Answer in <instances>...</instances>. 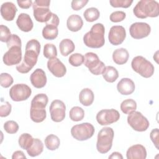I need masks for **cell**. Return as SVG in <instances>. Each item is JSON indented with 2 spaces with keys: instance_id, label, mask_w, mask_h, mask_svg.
Masks as SVG:
<instances>
[{
  "instance_id": "obj_1",
  "label": "cell",
  "mask_w": 159,
  "mask_h": 159,
  "mask_svg": "<svg viewBox=\"0 0 159 159\" xmlns=\"http://www.w3.org/2000/svg\"><path fill=\"white\" fill-rule=\"evenodd\" d=\"M40 43L36 39H31L25 45V52L21 63L16 66V70L20 73H27L35 65L40 51Z\"/></svg>"
},
{
  "instance_id": "obj_2",
  "label": "cell",
  "mask_w": 159,
  "mask_h": 159,
  "mask_svg": "<svg viewBox=\"0 0 159 159\" xmlns=\"http://www.w3.org/2000/svg\"><path fill=\"white\" fill-rule=\"evenodd\" d=\"M104 33L105 28L102 24L96 23L94 24L91 30L83 36L84 45L92 48L102 47L105 43Z\"/></svg>"
},
{
  "instance_id": "obj_3",
  "label": "cell",
  "mask_w": 159,
  "mask_h": 159,
  "mask_svg": "<svg viewBox=\"0 0 159 159\" xmlns=\"http://www.w3.org/2000/svg\"><path fill=\"white\" fill-rule=\"evenodd\" d=\"M133 12L140 19L156 17L159 15V4L156 1L141 0L134 7Z\"/></svg>"
},
{
  "instance_id": "obj_4",
  "label": "cell",
  "mask_w": 159,
  "mask_h": 159,
  "mask_svg": "<svg viewBox=\"0 0 159 159\" xmlns=\"http://www.w3.org/2000/svg\"><path fill=\"white\" fill-rule=\"evenodd\" d=\"M114 135V130L111 127H106L100 130L96 143V148L99 153H106L111 149Z\"/></svg>"
},
{
  "instance_id": "obj_5",
  "label": "cell",
  "mask_w": 159,
  "mask_h": 159,
  "mask_svg": "<svg viewBox=\"0 0 159 159\" xmlns=\"http://www.w3.org/2000/svg\"><path fill=\"white\" fill-rule=\"evenodd\" d=\"M131 66L134 71L142 77L148 78L154 73V66L152 63L142 56L135 57L131 62Z\"/></svg>"
},
{
  "instance_id": "obj_6",
  "label": "cell",
  "mask_w": 159,
  "mask_h": 159,
  "mask_svg": "<svg viewBox=\"0 0 159 159\" xmlns=\"http://www.w3.org/2000/svg\"><path fill=\"white\" fill-rule=\"evenodd\" d=\"M50 1L35 0L32 4L35 19L39 22H47L52 17V12L49 9Z\"/></svg>"
},
{
  "instance_id": "obj_7",
  "label": "cell",
  "mask_w": 159,
  "mask_h": 159,
  "mask_svg": "<svg viewBox=\"0 0 159 159\" xmlns=\"http://www.w3.org/2000/svg\"><path fill=\"white\" fill-rule=\"evenodd\" d=\"M95 132L94 126L88 122L76 124L71 129L72 137L79 141L86 140L93 137Z\"/></svg>"
},
{
  "instance_id": "obj_8",
  "label": "cell",
  "mask_w": 159,
  "mask_h": 159,
  "mask_svg": "<svg viewBox=\"0 0 159 159\" xmlns=\"http://www.w3.org/2000/svg\"><path fill=\"white\" fill-rule=\"evenodd\" d=\"M127 122L135 131L144 132L149 127L148 119L139 111H133L127 116Z\"/></svg>"
},
{
  "instance_id": "obj_9",
  "label": "cell",
  "mask_w": 159,
  "mask_h": 159,
  "mask_svg": "<svg viewBox=\"0 0 159 159\" xmlns=\"http://www.w3.org/2000/svg\"><path fill=\"white\" fill-rule=\"evenodd\" d=\"M84 65L94 75L102 74L105 68L104 63L99 60L98 55L93 52H88L85 54L84 57Z\"/></svg>"
},
{
  "instance_id": "obj_10",
  "label": "cell",
  "mask_w": 159,
  "mask_h": 159,
  "mask_svg": "<svg viewBox=\"0 0 159 159\" xmlns=\"http://www.w3.org/2000/svg\"><path fill=\"white\" fill-rule=\"evenodd\" d=\"M31 88L25 84H16L9 90V96L14 101H22L27 100L31 95Z\"/></svg>"
},
{
  "instance_id": "obj_11",
  "label": "cell",
  "mask_w": 159,
  "mask_h": 159,
  "mask_svg": "<svg viewBox=\"0 0 159 159\" xmlns=\"http://www.w3.org/2000/svg\"><path fill=\"white\" fill-rule=\"evenodd\" d=\"M96 120L101 125H107L117 122L120 118L119 112L114 109H102L96 114Z\"/></svg>"
},
{
  "instance_id": "obj_12",
  "label": "cell",
  "mask_w": 159,
  "mask_h": 159,
  "mask_svg": "<svg viewBox=\"0 0 159 159\" xmlns=\"http://www.w3.org/2000/svg\"><path fill=\"white\" fill-rule=\"evenodd\" d=\"M49 111L52 120L55 122H60L65 117L66 106L62 101L55 99L51 102Z\"/></svg>"
},
{
  "instance_id": "obj_13",
  "label": "cell",
  "mask_w": 159,
  "mask_h": 159,
  "mask_svg": "<svg viewBox=\"0 0 159 159\" xmlns=\"http://www.w3.org/2000/svg\"><path fill=\"white\" fill-rule=\"evenodd\" d=\"M4 63L7 66L18 65L22 60L21 47L12 46L9 48L2 57Z\"/></svg>"
},
{
  "instance_id": "obj_14",
  "label": "cell",
  "mask_w": 159,
  "mask_h": 159,
  "mask_svg": "<svg viewBox=\"0 0 159 159\" xmlns=\"http://www.w3.org/2000/svg\"><path fill=\"white\" fill-rule=\"evenodd\" d=\"M150 32L151 27L146 22H135L129 28L130 35L135 39H141L147 37Z\"/></svg>"
},
{
  "instance_id": "obj_15",
  "label": "cell",
  "mask_w": 159,
  "mask_h": 159,
  "mask_svg": "<svg viewBox=\"0 0 159 159\" xmlns=\"http://www.w3.org/2000/svg\"><path fill=\"white\" fill-rule=\"evenodd\" d=\"M126 37V31L122 25H114L110 29L108 39L109 42L113 45L121 44Z\"/></svg>"
},
{
  "instance_id": "obj_16",
  "label": "cell",
  "mask_w": 159,
  "mask_h": 159,
  "mask_svg": "<svg viewBox=\"0 0 159 159\" xmlns=\"http://www.w3.org/2000/svg\"><path fill=\"white\" fill-rule=\"evenodd\" d=\"M47 68L55 76L58 78L64 76L66 73V66L57 57L48 60L47 61Z\"/></svg>"
},
{
  "instance_id": "obj_17",
  "label": "cell",
  "mask_w": 159,
  "mask_h": 159,
  "mask_svg": "<svg viewBox=\"0 0 159 159\" xmlns=\"http://www.w3.org/2000/svg\"><path fill=\"white\" fill-rule=\"evenodd\" d=\"M30 80L32 84L36 88H42L47 83V76L45 71L41 68H37L30 75Z\"/></svg>"
},
{
  "instance_id": "obj_18",
  "label": "cell",
  "mask_w": 159,
  "mask_h": 159,
  "mask_svg": "<svg viewBox=\"0 0 159 159\" xmlns=\"http://www.w3.org/2000/svg\"><path fill=\"white\" fill-rule=\"evenodd\" d=\"M126 157L127 159H145L147 157V150L142 145H134L127 150Z\"/></svg>"
},
{
  "instance_id": "obj_19",
  "label": "cell",
  "mask_w": 159,
  "mask_h": 159,
  "mask_svg": "<svg viewBox=\"0 0 159 159\" xmlns=\"http://www.w3.org/2000/svg\"><path fill=\"white\" fill-rule=\"evenodd\" d=\"M17 11V9L16 5L12 2H5L1 6V15L7 21L14 20Z\"/></svg>"
},
{
  "instance_id": "obj_20",
  "label": "cell",
  "mask_w": 159,
  "mask_h": 159,
  "mask_svg": "<svg viewBox=\"0 0 159 159\" xmlns=\"http://www.w3.org/2000/svg\"><path fill=\"white\" fill-rule=\"evenodd\" d=\"M134 82L130 78H122L117 84V91L122 95L131 94L135 91Z\"/></svg>"
},
{
  "instance_id": "obj_21",
  "label": "cell",
  "mask_w": 159,
  "mask_h": 159,
  "mask_svg": "<svg viewBox=\"0 0 159 159\" xmlns=\"http://www.w3.org/2000/svg\"><path fill=\"white\" fill-rule=\"evenodd\" d=\"M16 24L20 30L25 32L30 31L34 27L31 17L26 13H21L19 15L16 20Z\"/></svg>"
},
{
  "instance_id": "obj_22",
  "label": "cell",
  "mask_w": 159,
  "mask_h": 159,
  "mask_svg": "<svg viewBox=\"0 0 159 159\" xmlns=\"http://www.w3.org/2000/svg\"><path fill=\"white\" fill-rule=\"evenodd\" d=\"M83 21L81 16L77 14L70 16L66 20L67 28L71 32H78L83 27Z\"/></svg>"
},
{
  "instance_id": "obj_23",
  "label": "cell",
  "mask_w": 159,
  "mask_h": 159,
  "mask_svg": "<svg viewBox=\"0 0 159 159\" xmlns=\"http://www.w3.org/2000/svg\"><path fill=\"white\" fill-rule=\"evenodd\" d=\"M129 54L124 48H119L115 50L112 53V60L117 65H124L128 61Z\"/></svg>"
},
{
  "instance_id": "obj_24",
  "label": "cell",
  "mask_w": 159,
  "mask_h": 159,
  "mask_svg": "<svg viewBox=\"0 0 159 159\" xmlns=\"http://www.w3.org/2000/svg\"><path fill=\"white\" fill-rule=\"evenodd\" d=\"M94 95L93 91L89 88L83 89L79 94V101L84 106H89L94 101Z\"/></svg>"
},
{
  "instance_id": "obj_25",
  "label": "cell",
  "mask_w": 159,
  "mask_h": 159,
  "mask_svg": "<svg viewBox=\"0 0 159 159\" xmlns=\"http://www.w3.org/2000/svg\"><path fill=\"white\" fill-rule=\"evenodd\" d=\"M48 101V98L45 94H38L33 98L31 101L30 107L36 109H45Z\"/></svg>"
},
{
  "instance_id": "obj_26",
  "label": "cell",
  "mask_w": 159,
  "mask_h": 159,
  "mask_svg": "<svg viewBox=\"0 0 159 159\" xmlns=\"http://www.w3.org/2000/svg\"><path fill=\"white\" fill-rule=\"evenodd\" d=\"M103 78L109 83H113L119 77L118 71L116 68L112 66H105L102 72Z\"/></svg>"
},
{
  "instance_id": "obj_27",
  "label": "cell",
  "mask_w": 159,
  "mask_h": 159,
  "mask_svg": "<svg viewBox=\"0 0 159 159\" xmlns=\"http://www.w3.org/2000/svg\"><path fill=\"white\" fill-rule=\"evenodd\" d=\"M59 48L61 54L64 57H66L74 51L75 46L71 40L65 39L60 42Z\"/></svg>"
},
{
  "instance_id": "obj_28",
  "label": "cell",
  "mask_w": 159,
  "mask_h": 159,
  "mask_svg": "<svg viewBox=\"0 0 159 159\" xmlns=\"http://www.w3.org/2000/svg\"><path fill=\"white\" fill-rule=\"evenodd\" d=\"M43 150V144L42 142L39 139H34V142L30 147L27 149V154L32 157H35L42 153Z\"/></svg>"
},
{
  "instance_id": "obj_29",
  "label": "cell",
  "mask_w": 159,
  "mask_h": 159,
  "mask_svg": "<svg viewBox=\"0 0 159 159\" xmlns=\"http://www.w3.org/2000/svg\"><path fill=\"white\" fill-rule=\"evenodd\" d=\"M30 116L32 121L36 123L43 122L46 117L47 112L45 109H36L30 107Z\"/></svg>"
},
{
  "instance_id": "obj_30",
  "label": "cell",
  "mask_w": 159,
  "mask_h": 159,
  "mask_svg": "<svg viewBox=\"0 0 159 159\" xmlns=\"http://www.w3.org/2000/svg\"><path fill=\"white\" fill-rule=\"evenodd\" d=\"M58 34V27L53 25H46L42 30V36L47 40H53Z\"/></svg>"
},
{
  "instance_id": "obj_31",
  "label": "cell",
  "mask_w": 159,
  "mask_h": 159,
  "mask_svg": "<svg viewBox=\"0 0 159 159\" xmlns=\"http://www.w3.org/2000/svg\"><path fill=\"white\" fill-rule=\"evenodd\" d=\"M45 145L48 150H55L59 147L60 140L57 135L50 134L47 135L45 139Z\"/></svg>"
},
{
  "instance_id": "obj_32",
  "label": "cell",
  "mask_w": 159,
  "mask_h": 159,
  "mask_svg": "<svg viewBox=\"0 0 159 159\" xmlns=\"http://www.w3.org/2000/svg\"><path fill=\"white\" fill-rule=\"evenodd\" d=\"M137 109V103L132 99H127L122 102L120 104V109L125 114H129L135 111Z\"/></svg>"
},
{
  "instance_id": "obj_33",
  "label": "cell",
  "mask_w": 159,
  "mask_h": 159,
  "mask_svg": "<svg viewBox=\"0 0 159 159\" xmlns=\"http://www.w3.org/2000/svg\"><path fill=\"white\" fill-rule=\"evenodd\" d=\"M83 16L87 22H92L98 19L100 16V12L97 8L92 7L88 8L84 11Z\"/></svg>"
},
{
  "instance_id": "obj_34",
  "label": "cell",
  "mask_w": 159,
  "mask_h": 159,
  "mask_svg": "<svg viewBox=\"0 0 159 159\" xmlns=\"http://www.w3.org/2000/svg\"><path fill=\"white\" fill-rule=\"evenodd\" d=\"M34 139L31 135L27 133H24L21 134L19 138V145L24 150L29 149L33 143Z\"/></svg>"
},
{
  "instance_id": "obj_35",
  "label": "cell",
  "mask_w": 159,
  "mask_h": 159,
  "mask_svg": "<svg viewBox=\"0 0 159 159\" xmlns=\"http://www.w3.org/2000/svg\"><path fill=\"white\" fill-rule=\"evenodd\" d=\"M69 116L70 119L73 121H80L83 120L84 117V111L81 107L79 106H75L70 109Z\"/></svg>"
},
{
  "instance_id": "obj_36",
  "label": "cell",
  "mask_w": 159,
  "mask_h": 159,
  "mask_svg": "<svg viewBox=\"0 0 159 159\" xmlns=\"http://www.w3.org/2000/svg\"><path fill=\"white\" fill-rule=\"evenodd\" d=\"M43 56L48 59H51L57 56V50L55 45L52 43H46L43 47Z\"/></svg>"
},
{
  "instance_id": "obj_37",
  "label": "cell",
  "mask_w": 159,
  "mask_h": 159,
  "mask_svg": "<svg viewBox=\"0 0 159 159\" xmlns=\"http://www.w3.org/2000/svg\"><path fill=\"white\" fill-rule=\"evenodd\" d=\"M68 61L73 66H79L84 63V56L79 53H73L70 56Z\"/></svg>"
},
{
  "instance_id": "obj_38",
  "label": "cell",
  "mask_w": 159,
  "mask_h": 159,
  "mask_svg": "<svg viewBox=\"0 0 159 159\" xmlns=\"http://www.w3.org/2000/svg\"><path fill=\"white\" fill-rule=\"evenodd\" d=\"M4 129L8 134H15L19 130V125L14 120H8L4 123Z\"/></svg>"
},
{
  "instance_id": "obj_39",
  "label": "cell",
  "mask_w": 159,
  "mask_h": 159,
  "mask_svg": "<svg viewBox=\"0 0 159 159\" xmlns=\"http://www.w3.org/2000/svg\"><path fill=\"white\" fill-rule=\"evenodd\" d=\"M0 83L1 86L3 88H9L13 83L12 77L7 73H2L0 76Z\"/></svg>"
},
{
  "instance_id": "obj_40",
  "label": "cell",
  "mask_w": 159,
  "mask_h": 159,
  "mask_svg": "<svg viewBox=\"0 0 159 159\" xmlns=\"http://www.w3.org/2000/svg\"><path fill=\"white\" fill-rule=\"evenodd\" d=\"M132 0H111L109 3L113 7L128 8L132 4Z\"/></svg>"
},
{
  "instance_id": "obj_41",
  "label": "cell",
  "mask_w": 159,
  "mask_h": 159,
  "mask_svg": "<svg viewBox=\"0 0 159 159\" xmlns=\"http://www.w3.org/2000/svg\"><path fill=\"white\" fill-rule=\"evenodd\" d=\"M12 34L9 29L4 25H0V40L2 42H7L11 39Z\"/></svg>"
},
{
  "instance_id": "obj_42",
  "label": "cell",
  "mask_w": 159,
  "mask_h": 159,
  "mask_svg": "<svg viewBox=\"0 0 159 159\" xmlns=\"http://www.w3.org/2000/svg\"><path fill=\"white\" fill-rule=\"evenodd\" d=\"M125 17V12L121 11H117L111 13L110 15V20L112 22H119L124 20Z\"/></svg>"
},
{
  "instance_id": "obj_43",
  "label": "cell",
  "mask_w": 159,
  "mask_h": 159,
  "mask_svg": "<svg viewBox=\"0 0 159 159\" xmlns=\"http://www.w3.org/2000/svg\"><path fill=\"white\" fill-rule=\"evenodd\" d=\"M12 106L11 104L5 101L4 104H2L0 107V116L1 117H7L9 116L11 112Z\"/></svg>"
},
{
  "instance_id": "obj_44",
  "label": "cell",
  "mask_w": 159,
  "mask_h": 159,
  "mask_svg": "<svg viewBox=\"0 0 159 159\" xmlns=\"http://www.w3.org/2000/svg\"><path fill=\"white\" fill-rule=\"evenodd\" d=\"M6 43L8 48L12 46H22L21 40L20 37L16 34H12L11 39L8 40V42Z\"/></svg>"
},
{
  "instance_id": "obj_45",
  "label": "cell",
  "mask_w": 159,
  "mask_h": 159,
  "mask_svg": "<svg viewBox=\"0 0 159 159\" xmlns=\"http://www.w3.org/2000/svg\"><path fill=\"white\" fill-rule=\"evenodd\" d=\"M88 2V0H73L71 1V8L75 11H78L84 7Z\"/></svg>"
},
{
  "instance_id": "obj_46",
  "label": "cell",
  "mask_w": 159,
  "mask_h": 159,
  "mask_svg": "<svg viewBox=\"0 0 159 159\" xmlns=\"http://www.w3.org/2000/svg\"><path fill=\"white\" fill-rule=\"evenodd\" d=\"M150 137L151 139V140L155 145V147L157 149H158V145H159V142H158V139H159V135H158V129L156 128L153 129L150 134Z\"/></svg>"
},
{
  "instance_id": "obj_47",
  "label": "cell",
  "mask_w": 159,
  "mask_h": 159,
  "mask_svg": "<svg viewBox=\"0 0 159 159\" xmlns=\"http://www.w3.org/2000/svg\"><path fill=\"white\" fill-rule=\"evenodd\" d=\"M59 22H60V20L58 16L56 14L52 13L51 18L49 20H48L46 22V25H53L58 27L59 25Z\"/></svg>"
},
{
  "instance_id": "obj_48",
  "label": "cell",
  "mask_w": 159,
  "mask_h": 159,
  "mask_svg": "<svg viewBox=\"0 0 159 159\" xmlns=\"http://www.w3.org/2000/svg\"><path fill=\"white\" fill-rule=\"evenodd\" d=\"M19 6L22 9H29L33 4L31 0L27 1H17Z\"/></svg>"
},
{
  "instance_id": "obj_49",
  "label": "cell",
  "mask_w": 159,
  "mask_h": 159,
  "mask_svg": "<svg viewBox=\"0 0 159 159\" xmlns=\"http://www.w3.org/2000/svg\"><path fill=\"white\" fill-rule=\"evenodd\" d=\"M12 159H16V158H26L25 155H24V152L20 150L16 151L13 153L12 155Z\"/></svg>"
},
{
  "instance_id": "obj_50",
  "label": "cell",
  "mask_w": 159,
  "mask_h": 159,
  "mask_svg": "<svg viewBox=\"0 0 159 159\" xmlns=\"http://www.w3.org/2000/svg\"><path fill=\"white\" fill-rule=\"evenodd\" d=\"M109 158H112V159H115V158H117V159H122L123 157L121 155L120 153L117 152H113L110 156H109Z\"/></svg>"
}]
</instances>
